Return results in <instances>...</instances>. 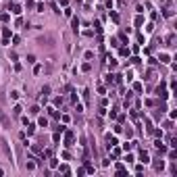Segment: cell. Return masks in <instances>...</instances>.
Listing matches in <instances>:
<instances>
[{
  "label": "cell",
  "mask_w": 177,
  "mask_h": 177,
  "mask_svg": "<svg viewBox=\"0 0 177 177\" xmlns=\"http://www.w3.org/2000/svg\"><path fill=\"white\" fill-rule=\"evenodd\" d=\"M73 140H75V135L71 133V131H67V135H65V146H67V148H69V146H73Z\"/></svg>",
  "instance_id": "1"
},
{
  "label": "cell",
  "mask_w": 177,
  "mask_h": 177,
  "mask_svg": "<svg viewBox=\"0 0 177 177\" xmlns=\"http://www.w3.org/2000/svg\"><path fill=\"white\" fill-rule=\"evenodd\" d=\"M2 38H4V44H8V38H10V29L8 27L2 29Z\"/></svg>",
  "instance_id": "2"
},
{
  "label": "cell",
  "mask_w": 177,
  "mask_h": 177,
  "mask_svg": "<svg viewBox=\"0 0 177 177\" xmlns=\"http://www.w3.org/2000/svg\"><path fill=\"white\" fill-rule=\"evenodd\" d=\"M10 10H13L15 15H21V6H19L17 2H13V4H10Z\"/></svg>",
  "instance_id": "3"
},
{
  "label": "cell",
  "mask_w": 177,
  "mask_h": 177,
  "mask_svg": "<svg viewBox=\"0 0 177 177\" xmlns=\"http://www.w3.org/2000/svg\"><path fill=\"white\" fill-rule=\"evenodd\" d=\"M140 161L142 163H148V152H142V154H140Z\"/></svg>",
  "instance_id": "4"
},
{
  "label": "cell",
  "mask_w": 177,
  "mask_h": 177,
  "mask_svg": "<svg viewBox=\"0 0 177 177\" xmlns=\"http://www.w3.org/2000/svg\"><path fill=\"white\" fill-rule=\"evenodd\" d=\"M71 23H73V29L77 31V27H79V19H77V17H73V21H71Z\"/></svg>",
  "instance_id": "5"
},
{
  "label": "cell",
  "mask_w": 177,
  "mask_h": 177,
  "mask_svg": "<svg viewBox=\"0 0 177 177\" xmlns=\"http://www.w3.org/2000/svg\"><path fill=\"white\" fill-rule=\"evenodd\" d=\"M29 113H31V115H38L40 108H38V106H31V108H29Z\"/></svg>",
  "instance_id": "6"
},
{
  "label": "cell",
  "mask_w": 177,
  "mask_h": 177,
  "mask_svg": "<svg viewBox=\"0 0 177 177\" xmlns=\"http://www.w3.org/2000/svg\"><path fill=\"white\" fill-rule=\"evenodd\" d=\"M0 119H2V125H4V127H8V119H6V117L0 115Z\"/></svg>",
  "instance_id": "7"
},
{
  "label": "cell",
  "mask_w": 177,
  "mask_h": 177,
  "mask_svg": "<svg viewBox=\"0 0 177 177\" xmlns=\"http://www.w3.org/2000/svg\"><path fill=\"white\" fill-rule=\"evenodd\" d=\"M38 123H40V125H42V127H46V125H48V121H46L44 117H40V121H38Z\"/></svg>",
  "instance_id": "8"
},
{
  "label": "cell",
  "mask_w": 177,
  "mask_h": 177,
  "mask_svg": "<svg viewBox=\"0 0 177 177\" xmlns=\"http://www.w3.org/2000/svg\"><path fill=\"white\" fill-rule=\"evenodd\" d=\"M61 171H63L65 175H69V167H67V165H63V167H61Z\"/></svg>",
  "instance_id": "9"
},
{
  "label": "cell",
  "mask_w": 177,
  "mask_h": 177,
  "mask_svg": "<svg viewBox=\"0 0 177 177\" xmlns=\"http://www.w3.org/2000/svg\"><path fill=\"white\" fill-rule=\"evenodd\" d=\"M119 2H121V4H125V2H127V0H119Z\"/></svg>",
  "instance_id": "10"
}]
</instances>
